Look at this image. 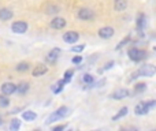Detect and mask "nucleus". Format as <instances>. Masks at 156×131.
<instances>
[{
	"instance_id": "nucleus-36",
	"label": "nucleus",
	"mask_w": 156,
	"mask_h": 131,
	"mask_svg": "<svg viewBox=\"0 0 156 131\" xmlns=\"http://www.w3.org/2000/svg\"><path fill=\"white\" fill-rule=\"evenodd\" d=\"M154 49H155V51H156V47H155V48H154Z\"/></svg>"
},
{
	"instance_id": "nucleus-5",
	"label": "nucleus",
	"mask_w": 156,
	"mask_h": 131,
	"mask_svg": "<svg viewBox=\"0 0 156 131\" xmlns=\"http://www.w3.org/2000/svg\"><path fill=\"white\" fill-rule=\"evenodd\" d=\"M16 90V85L12 82H4L2 86H0V91L2 94H5V96H11L14 94Z\"/></svg>"
},
{
	"instance_id": "nucleus-27",
	"label": "nucleus",
	"mask_w": 156,
	"mask_h": 131,
	"mask_svg": "<svg viewBox=\"0 0 156 131\" xmlns=\"http://www.w3.org/2000/svg\"><path fill=\"white\" fill-rule=\"evenodd\" d=\"M129 41H130V37H126V38H123V40H122L121 43H119L118 45L115 47V49H116V51H119V49H122V48H123L125 45H126L127 43H129Z\"/></svg>"
},
{
	"instance_id": "nucleus-17",
	"label": "nucleus",
	"mask_w": 156,
	"mask_h": 131,
	"mask_svg": "<svg viewBox=\"0 0 156 131\" xmlns=\"http://www.w3.org/2000/svg\"><path fill=\"white\" fill-rule=\"evenodd\" d=\"M149 109L147 108L145 102H140V104L136 105V109H134V113L136 115H145V113H148Z\"/></svg>"
},
{
	"instance_id": "nucleus-21",
	"label": "nucleus",
	"mask_w": 156,
	"mask_h": 131,
	"mask_svg": "<svg viewBox=\"0 0 156 131\" xmlns=\"http://www.w3.org/2000/svg\"><path fill=\"white\" fill-rule=\"evenodd\" d=\"M10 105V98L5 94H0V108H7Z\"/></svg>"
},
{
	"instance_id": "nucleus-31",
	"label": "nucleus",
	"mask_w": 156,
	"mask_h": 131,
	"mask_svg": "<svg viewBox=\"0 0 156 131\" xmlns=\"http://www.w3.org/2000/svg\"><path fill=\"white\" fill-rule=\"evenodd\" d=\"M145 105H147V108H148V109L151 111L152 108H155V107H156V101H155V100H151V101H147V102H145Z\"/></svg>"
},
{
	"instance_id": "nucleus-16",
	"label": "nucleus",
	"mask_w": 156,
	"mask_h": 131,
	"mask_svg": "<svg viewBox=\"0 0 156 131\" xmlns=\"http://www.w3.org/2000/svg\"><path fill=\"white\" fill-rule=\"evenodd\" d=\"M29 88H30V85L27 82H25V81H22V82H19L18 85H16V93H19V94H25V93H27L29 91Z\"/></svg>"
},
{
	"instance_id": "nucleus-6",
	"label": "nucleus",
	"mask_w": 156,
	"mask_h": 131,
	"mask_svg": "<svg viewBox=\"0 0 156 131\" xmlns=\"http://www.w3.org/2000/svg\"><path fill=\"white\" fill-rule=\"evenodd\" d=\"M66 25H67L66 19L60 18V16H56V18H54L51 22H49V27H51V29H55V30L63 29V27H66Z\"/></svg>"
},
{
	"instance_id": "nucleus-11",
	"label": "nucleus",
	"mask_w": 156,
	"mask_h": 131,
	"mask_svg": "<svg viewBox=\"0 0 156 131\" xmlns=\"http://www.w3.org/2000/svg\"><path fill=\"white\" fill-rule=\"evenodd\" d=\"M47 72H48V67L44 66V64H37L34 68H33L32 75L34 78H38V77H43V75L47 74Z\"/></svg>"
},
{
	"instance_id": "nucleus-29",
	"label": "nucleus",
	"mask_w": 156,
	"mask_h": 131,
	"mask_svg": "<svg viewBox=\"0 0 156 131\" xmlns=\"http://www.w3.org/2000/svg\"><path fill=\"white\" fill-rule=\"evenodd\" d=\"M137 52H138V49L133 47V48H130V49H129V52H127V55H129V57H130V59H132V60H134V57H136V55H137Z\"/></svg>"
},
{
	"instance_id": "nucleus-19",
	"label": "nucleus",
	"mask_w": 156,
	"mask_h": 131,
	"mask_svg": "<svg viewBox=\"0 0 156 131\" xmlns=\"http://www.w3.org/2000/svg\"><path fill=\"white\" fill-rule=\"evenodd\" d=\"M127 112H129V109H127V107L121 108V109L118 111V113H116L115 116H112V120H114V122L119 120V119H121V118H123V116H126V115H127Z\"/></svg>"
},
{
	"instance_id": "nucleus-26",
	"label": "nucleus",
	"mask_w": 156,
	"mask_h": 131,
	"mask_svg": "<svg viewBox=\"0 0 156 131\" xmlns=\"http://www.w3.org/2000/svg\"><path fill=\"white\" fill-rule=\"evenodd\" d=\"M82 82H83V83H86V85H89V83L94 82V78L92 77L90 74H85V75L82 77Z\"/></svg>"
},
{
	"instance_id": "nucleus-2",
	"label": "nucleus",
	"mask_w": 156,
	"mask_h": 131,
	"mask_svg": "<svg viewBox=\"0 0 156 131\" xmlns=\"http://www.w3.org/2000/svg\"><path fill=\"white\" fill-rule=\"evenodd\" d=\"M138 77H144V78H151L156 74V66L155 64H144L137 70Z\"/></svg>"
},
{
	"instance_id": "nucleus-14",
	"label": "nucleus",
	"mask_w": 156,
	"mask_h": 131,
	"mask_svg": "<svg viewBox=\"0 0 156 131\" xmlns=\"http://www.w3.org/2000/svg\"><path fill=\"white\" fill-rule=\"evenodd\" d=\"M127 8V2L126 0H114V10L122 12Z\"/></svg>"
},
{
	"instance_id": "nucleus-23",
	"label": "nucleus",
	"mask_w": 156,
	"mask_h": 131,
	"mask_svg": "<svg viewBox=\"0 0 156 131\" xmlns=\"http://www.w3.org/2000/svg\"><path fill=\"white\" fill-rule=\"evenodd\" d=\"M145 57H147V52L138 49V52H137V55H136V57H134V60H133V62H141V60L145 59Z\"/></svg>"
},
{
	"instance_id": "nucleus-32",
	"label": "nucleus",
	"mask_w": 156,
	"mask_h": 131,
	"mask_svg": "<svg viewBox=\"0 0 156 131\" xmlns=\"http://www.w3.org/2000/svg\"><path fill=\"white\" fill-rule=\"evenodd\" d=\"M71 62H73V64H80V63L82 62V56H81V55H78V56L73 57V60H71Z\"/></svg>"
},
{
	"instance_id": "nucleus-1",
	"label": "nucleus",
	"mask_w": 156,
	"mask_h": 131,
	"mask_svg": "<svg viewBox=\"0 0 156 131\" xmlns=\"http://www.w3.org/2000/svg\"><path fill=\"white\" fill-rule=\"evenodd\" d=\"M70 112H71L70 108L66 107V105H63V107L58 108V109L55 111L54 113H51V115L47 118L45 123H47V124H51V123H54V122H58V120H60V119H63V118H66V116H69V115H70Z\"/></svg>"
},
{
	"instance_id": "nucleus-22",
	"label": "nucleus",
	"mask_w": 156,
	"mask_h": 131,
	"mask_svg": "<svg viewBox=\"0 0 156 131\" xmlns=\"http://www.w3.org/2000/svg\"><path fill=\"white\" fill-rule=\"evenodd\" d=\"M21 129V120L19 119H12L10 123V130L11 131H16Z\"/></svg>"
},
{
	"instance_id": "nucleus-13",
	"label": "nucleus",
	"mask_w": 156,
	"mask_h": 131,
	"mask_svg": "<svg viewBox=\"0 0 156 131\" xmlns=\"http://www.w3.org/2000/svg\"><path fill=\"white\" fill-rule=\"evenodd\" d=\"M59 11H60V7L58 4H54V3H48V4L44 5V12L45 14L54 15V14H58Z\"/></svg>"
},
{
	"instance_id": "nucleus-12",
	"label": "nucleus",
	"mask_w": 156,
	"mask_h": 131,
	"mask_svg": "<svg viewBox=\"0 0 156 131\" xmlns=\"http://www.w3.org/2000/svg\"><path fill=\"white\" fill-rule=\"evenodd\" d=\"M14 16V12L10 8H0V21L7 22Z\"/></svg>"
},
{
	"instance_id": "nucleus-28",
	"label": "nucleus",
	"mask_w": 156,
	"mask_h": 131,
	"mask_svg": "<svg viewBox=\"0 0 156 131\" xmlns=\"http://www.w3.org/2000/svg\"><path fill=\"white\" fill-rule=\"evenodd\" d=\"M63 85H65V81H59L58 82V86H56V89H54V93L55 94H58V93H60V91L63 90Z\"/></svg>"
},
{
	"instance_id": "nucleus-30",
	"label": "nucleus",
	"mask_w": 156,
	"mask_h": 131,
	"mask_svg": "<svg viewBox=\"0 0 156 131\" xmlns=\"http://www.w3.org/2000/svg\"><path fill=\"white\" fill-rule=\"evenodd\" d=\"M85 49V45L81 44V45H76V47H71V52H82Z\"/></svg>"
},
{
	"instance_id": "nucleus-8",
	"label": "nucleus",
	"mask_w": 156,
	"mask_h": 131,
	"mask_svg": "<svg viewBox=\"0 0 156 131\" xmlns=\"http://www.w3.org/2000/svg\"><path fill=\"white\" fill-rule=\"evenodd\" d=\"M63 40H65V43H67V44H76L77 41L80 40V34H78L77 32L70 30V32H66L65 34H63Z\"/></svg>"
},
{
	"instance_id": "nucleus-24",
	"label": "nucleus",
	"mask_w": 156,
	"mask_h": 131,
	"mask_svg": "<svg viewBox=\"0 0 156 131\" xmlns=\"http://www.w3.org/2000/svg\"><path fill=\"white\" fill-rule=\"evenodd\" d=\"M73 75H74V70H67V71L65 72V75H63V81H65V83H69L71 81V78H73Z\"/></svg>"
},
{
	"instance_id": "nucleus-15",
	"label": "nucleus",
	"mask_w": 156,
	"mask_h": 131,
	"mask_svg": "<svg viewBox=\"0 0 156 131\" xmlns=\"http://www.w3.org/2000/svg\"><path fill=\"white\" fill-rule=\"evenodd\" d=\"M145 22H147V18H145V14H138L137 16V21H136V29L137 30H143L145 27Z\"/></svg>"
},
{
	"instance_id": "nucleus-4",
	"label": "nucleus",
	"mask_w": 156,
	"mask_h": 131,
	"mask_svg": "<svg viewBox=\"0 0 156 131\" xmlns=\"http://www.w3.org/2000/svg\"><path fill=\"white\" fill-rule=\"evenodd\" d=\"M77 18L80 21H90L94 18V12L90 8H80L77 11Z\"/></svg>"
},
{
	"instance_id": "nucleus-20",
	"label": "nucleus",
	"mask_w": 156,
	"mask_h": 131,
	"mask_svg": "<svg viewBox=\"0 0 156 131\" xmlns=\"http://www.w3.org/2000/svg\"><path fill=\"white\" fill-rule=\"evenodd\" d=\"M29 67H30V64L27 62H21V63H18V64L15 66V70L18 72H25V71L29 70Z\"/></svg>"
},
{
	"instance_id": "nucleus-7",
	"label": "nucleus",
	"mask_w": 156,
	"mask_h": 131,
	"mask_svg": "<svg viewBox=\"0 0 156 131\" xmlns=\"http://www.w3.org/2000/svg\"><path fill=\"white\" fill-rule=\"evenodd\" d=\"M60 52H62V49H60V48L51 49V51L48 52V55L45 56V62L49 63V64H54V63L58 60V57L60 56Z\"/></svg>"
},
{
	"instance_id": "nucleus-9",
	"label": "nucleus",
	"mask_w": 156,
	"mask_h": 131,
	"mask_svg": "<svg viewBox=\"0 0 156 131\" xmlns=\"http://www.w3.org/2000/svg\"><path fill=\"white\" fill-rule=\"evenodd\" d=\"M114 34H115V30H114V27H111V26H104L99 30V37L104 38V40L111 38Z\"/></svg>"
},
{
	"instance_id": "nucleus-25",
	"label": "nucleus",
	"mask_w": 156,
	"mask_h": 131,
	"mask_svg": "<svg viewBox=\"0 0 156 131\" xmlns=\"http://www.w3.org/2000/svg\"><path fill=\"white\" fill-rule=\"evenodd\" d=\"M145 89H147V85L144 82L136 83V86H134V91H136V93H141V91H144Z\"/></svg>"
},
{
	"instance_id": "nucleus-33",
	"label": "nucleus",
	"mask_w": 156,
	"mask_h": 131,
	"mask_svg": "<svg viewBox=\"0 0 156 131\" xmlns=\"http://www.w3.org/2000/svg\"><path fill=\"white\" fill-rule=\"evenodd\" d=\"M112 66H114V62H108L107 64H105L104 67H103L101 70H100V72H103V71H105V70H110V68H112Z\"/></svg>"
},
{
	"instance_id": "nucleus-35",
	"label": "nucleus",
	"mask_w": 156,
	"mask_h": 131,
	"mask_svg": "<svg viewBox=\"0 0 156 131\" xmlns=\"http://www.w3.org/2000/svg\"><path fill=\"white\" fill-rule=\"evenodd\" d=\"M0 126H2V120H0Z\"/></svg>"
},
{
	"instance_id": "nucleus-18",
	"label": "nucleus",
	"mask_w": 156,
	"mask_h": 131,
	"mask_svg": "<svg viewBox=\"0 0 156 131\" xmlns=\"http://www.w3.org/2000/svg\"><path fill=\"white\" fill-rule=\"evenodd\" d=\"M36 118H37V113L33 112V111H25V112H22V119L26 122H34Z\"/></svg>"
},
{
	"instance_id": "nucleus-10",
	"label": "nucleus",
	"mask_w": 156,
	"mask_h": 131,
	"mask_svg": "<svg viewBox=\"0 0 156 131\" xmlns=\"http://www.w3.org/2000/svg\"><path fill=\"white\" fill-rule=\"evenodd\" d=\"M129 94H130L129 89H123V88H122V89H116V90L111 94V98H112V100H123V98H126Z\"/></svg>"
},
{
	"instance_id": "nucleus-34",
	"label": "nucleus",
	"mask_w": 156,
	"mask_h": 131,
	"mask_svg": "<svg viewBox=\"0 0 156 131\" xmlns=\"http://www.w3.org/2000/svg\"><path fill=\"white\" fill-rule=\"evenodd\" d=\"M65 129H66V126H65V124H60V126L54 127V129H52V130H54V131H62V130H65Z\"/></svg>"
},
{
	"instance_id": "nucleus-3",
	"label": "nucleus",
	"mask_w": 156,
	"mask_h": 131,
	"mask_svg": "<svg viewBox=\"0 0 156 131\" xmlns=\"http://www.w3.org/2000/svg\"><path fill=\"white\" fill-rule=\"evenodd\" d=\"M27 22L25 21H16V22H12V25H11V30H12V33H15V34H23V33L27 32Z\"/></svg>"
}]
</instances>
